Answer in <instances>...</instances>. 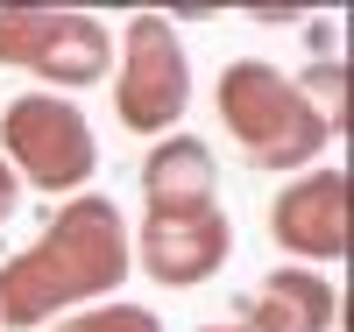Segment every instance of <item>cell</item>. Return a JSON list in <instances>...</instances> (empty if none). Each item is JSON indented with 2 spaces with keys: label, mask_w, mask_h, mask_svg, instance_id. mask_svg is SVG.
<instances>
[{
  "label": "cell",
  "mask_w": 354,
  "mask_h": 332,
  "mask_svg": "<svg viewBox=\"0 0 354 332\" xmlns=\"http://www.w3.org/2000/svg\"><path fill=\"white\" fill-rule=\"evenodd\" d=\"M0 64L36 71L57 92L113 78V36L100 14H64V8H0Z\"/></svg>",
  "instance_id": "5b68a950"
},
{
  "label": "cell",
  "mask_w": 354,
  "mask_h": 332,
  "mask_svg": "<svg viewBox=\"0 0 354 332\" xmlns=\"http://www.w3.org/2000/svg\"><path fill=\"white\" fill-rule=\"evenodd\" d=\"M0 163L15 184H36L50 198H78V184L100 170V141L64 92H21L0 106Z\"/></svg>",
  "instance_id": "3957f363"
},
{
  "label": "cell",
  "mask_w": 354,
  "mask_h": 332,
  "mask_svg": "<svg viewBox=\"0 0 354 332\" xmlns=\"http://www.w3.org/2000/svg\"><path fill=\"white\" fill-rule=\"evenodd\" d=\"M15 205H21V184H15V170H8V163H0V219H8V213H15Z\"/></svg>",
  "instance_id": "7c38bea8"
},
{
  "label": "cell",
  "mask_w": 354,
  "mask_h": 332,
  "mask_svg": "<svg viewBox=\"0 0 354 332\" xmlns=\"http://www.w3.org/2000/svg\"><path fill=\"white\" fill-rule=\"evenodd\" d=\"M220 128L241 141V163L248 170H312L319 156L333 148L326 120L305 106V92L290 85L277 64H262V57H234L220 71Z\"/></svg>",
  "instance_id": "7a4b0ae2"
},
{
  "label": "cell",
  "mask_w": 354,
  "mask_h": 332,
  "mask_svg": "<svg viewBox=\"0 0 354 332\" xmlns=\"http://www.w3.org/2000/svg\"><path fill=\"white\" fill-rule=\"evenodd\" d=\"M135 268V240L121 205L100 198V191H78L71 205H57V219L28 240L21 255L0 262V325H43V318H64L113 297Z\"/></svg>",
  "instance_id": "6da1fadb"
},
{
  "label": "cell",
  "mask_w": 354,
  "mask_h": 332,
  "mask_svg": "<svg viewBox=\"0 0 354 332\" xmlns=\"http://www.w3.org/2000/svg\"><path fill=\"white\" fill-rule=\"evenodd\" d=\"M305 92V106L326 120V135L340 141V128H347V71H340V57H326V64H312L305 78H290Z\"/></svg>",
  "instance_id": "30bf717a"
},
{
  "label": "cell",
  "mask_w": 354,
  "mask_h": 332,
  "mask_svg": "<svg viewBox=\"0 0 354 332\" xmlns=\"http://www.w3.org/2000/svg\"><path fill=\"white\" fill-rule=\"evenodd\" d=\"M198 332H248V325H198Z\"/></svg>",
  "instance_id": "4fadbf2b"
},
{
  "label": "cell",
  "mask_w": 354,
  "mask_h": 332,
  "mask_svg": "<svg viewBox=\"0 0 354 332\" xmlns=\"http://www.w3.org/2000/svg\"><path fill=\"white\" fill-rule=\"evenodd\" d=\"M220 198V163L198 135H163L142 156V213H192Z\"/></svg>",
  "instance_id": "ba28073f"
},
{
  "label": "cell",
  "mask_w": 354,
  "mask_h": 332,
  "mask_svg": "<svg viewBox=\"0 0 354 332\" xmlns=\"http://www.w3.org/2000/svg\"><path fill=\"white\" fill-rule=\"evenodd\" d=\"M192 106V57L170 14H135L121 28V64H113V113L128 135H177Z\"/></svg>",
  "instance_id": "277c9868"
},
{
  "label": "cell",
  "mask_w": 354,
  "mask_h": 332,
  "mask_svg": "<svg viewBox=\"0 0 354 332\" xmlns=\"http://www.w3.org/2000/svg\"><path fill=\"white\" fill-rule=\"evenodd\" d=\"M135 240V268L163 290H192L205 276H220V262L234 255V226L220 205H192V213H142Z\"/></svg>",
  "instance_id": "8992f818"
},
{
  "label": "cell",
  "mask_w": 354,
  "mask_h": 332,
  "mask_svg": "<svg viewBox=\"0 0 354 332\" xmlns=\"http://www.w3.org/2000/svg\"><path fill=\"white\" fill-rule=\"evenodd\" d=\"M57 332H163V318L149 304H85L78 318H64Z\"/></svg>",
  "instance_id": "8fae6325"
},
{
  "label": "cell",
  "mask_w": 354,
  "mask_h": 332,
  "mask_svg": "<svg viewBox=\"0 0 354 332\" xmlns=\"http://www.w3.org/2000/svg\"><path fill=\"white\" fill-rule=\"evenodd\" d=\"M340 318V290L319 268H270L248 297V332H333Z\"/></svg>",
  "instance_id": "9c48e42d"
},
{
  "label": "cell",
  "mask_w": 354,
  "mask_h": 332,
  "mask_svg": "<svg viewBox=\"0 0 354 332\" xmlns=\"http://www.w3.org/2000/svg\"><path fill=\"white\" fill-rule=\"evenodd\" d=\"M270 240L290 262H340L347 255V177L333 163L298 170L290 184L270 198Z\"/></svg>",
  "instance_id": "52a82bcc"
}]
</instances>
